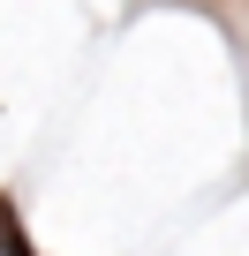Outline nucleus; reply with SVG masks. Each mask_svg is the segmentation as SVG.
I'll return each instance as SVG.
<instances>
[{
	"instance_id": "1",
	"label": "nucleus",
	"mask_w": 249,
	"mask_h": 256,
	"mask_svg": "<svg viewBox=\"0 0 249 256\" xmlns=\"http://www.w3.org/2000/svg\"><path fill=\"white\" fill-rule=\"evenodd\" d=\"M0 256H38L31 248V234H23V218H16V204L0 196Z\"/></svg>"
}]
</instances>
